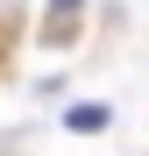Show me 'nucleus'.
Listing matches in <instances>:
<instances>
[{
	"instance_id": "obj_1",
	"label": "nucleus",
	"mask_w": 149,
	"mask_h": 156,
	"mask_svg": "<svg viewBox=\"0 0 149 156\" xmlns=\"http://www.w3.org/2000/svg\"><path fill=\"white\" fill-rule=\"evenodd\" d=\"M71 29H78V0H50V29H43V43H71Z\"/></svg>"
}]
</instances>
